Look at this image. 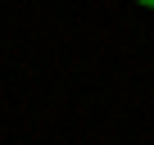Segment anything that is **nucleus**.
<instances>
[{"label":"nucleus","mask_w":154,"mask_h":145,"mask_svg":"<svg viewBox=\"0 0 154 145\" xmlns=\"http://www.w3.org/2000/svg\"><path fill=\"white\" fill-rule=\"evenodd\" d=\"M136 5H145V9H154V0H136Z\"/></svg>","instance_id":"f257e3e1"}]
</instances>
